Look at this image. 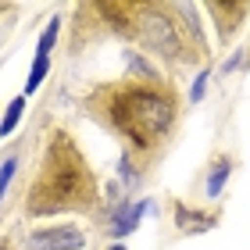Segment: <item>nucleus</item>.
Returning <instances> with one entry per match:
<instances>
[{"label": "nucleus", "mask_w": 250, "mask_h": 250, "mask_svg": "<svg viewBox=\"0 0 250 250\" xmlns=\"http://www.w3.org/2000/svg\"><path fill=\"white\" fill-rule=\"evenodd\" d=\"M107 250H125V243H111V247H107Z\"/></svg>", "instance_id": "17"}, {"label": "nucleus", "mask_w": 250, "mask_h": 250, "mask_svg": "<svg viewBox=\"0 0 250 250\" xmlns=\"http://www.w3.org/2000/svg\"><path fill=\"white\" fill-rule=\"evenodd\" d=\"M107 32L140 43L143 54L168 64H200L208 58V40L193 4H93Z\"/></svg>", "instance_id": "3"}, {"label": "nucleus", "mask_w": 250, "mask_h": 250, "mask_svg": "<svg viewBox=\"0 0 250 250\" xmlns=\"http://www.w3.org/2000/svg\"><path fill=\"white\" fill-rule=\"evenodd\" d=\"M18 161H21L18 154H7L4 161H0V204H4L7 189H11V183H15V175H18Z\"/></svg>", "instance_id": "13"}, {"label": "nucleus", "mask_w": 250, "mask_h": 250, "mask_svg": "<svg viewBox=\"0 0 250 250\" xmlns=\"http://www.w3.org/2000/svg\"><path fill=\"white\" fill-rule=\"evenodd\" d=\"M104 208L100 175L93 172L86 150L68 129L54 125L36 157V172L29 179L21 214L25 218H61V214H97Z\"/></svg>", "instance_id": "2"}, {"label": "nucleus", "mask_w": 250, "mask_h": 250, "mask_svg": "<svg viewBox=\"0 0 250 250\" xmlns=\"http://www.w3.org/2000/svg\"><path fill=\"white\" fill-rule=\"evenodd\" d=\"M118 179L125 183V189H136L140 179H143V168L136 165V157L129 150H122V157H118Z\"/></svg>", "instance_id": "10"}, {"label": "nucleus", "mask_w": 250, "mask_h": 250, "mask_svg": "<svg viewBox=\"0 0 250 250\" xmlns=\"http://www.w3.org/2000/svg\"><path fill=\"white\" fill-rule=\"evenodd\" d=\"M0 250H7V247H0Z\"/></svg>", "instance_id": "18"}, {"label": "nucleus", "mask_w": 250, "mask_h": 250, "mask_svg": "<svg viewBox=\"0 0 250 250\" xmlns=\"http://www.w3.org/2000/svg\"><path fill=\"white\" fill-rule=\"evenodd\" d=\"M83 111L104 132L122 140V150L136 157V165L150 168L161 150L172 143V132L183 118V97L179 86L168 79L157 83H136V79H111L97 83L83 93Z\"/></svg>", "instance_id": "1"}, {"label": "nucleus", "mask_w": 250, "mask_h": 250, "mask_svg": "<svg viewBox=\"0 0 250 250\" xmlns=\"http://www.w3.org/2000/svg\"><path fill=\"white\" fill-rule=\"evenodd\" d=\"M208 18L214 21V32H218V43H229L236 36V29L247 21L250 4H240V0H208L204 4Z\"/></svg>", "instance_id": "6"}, {"label": "nucleus", "mask_w": 250, "mask_h": 250, "mask_svg": "<svg viewBox=\"0 0 250 250\" xmlns=\"http://www.w3.org/2000/svg\"><path fill=\"white\" fill-rule=\"evenodd\" d=\"M47 72H50V58L36 54V58H32V68H29V79H25V97L40 93V86H43V79H47Z\"/></svg>", "instance_id": "12"}, {"label": "nucleus", "mask_w": 250, "mask_h": 250, "mask_svg": "<svg viewBox=\"0 0 250 250\" xmlns=\"http://www.w3.org/2000/svg\"><path fill=\"white\" fill-rule=\"evenodd\" d=\"M208 79H211V68H204V72L197 75V83L189 86V104H200V100H204V89H208Z\"/></svg>", "instance_id": "15"}, {"label": "nucleus", "mask_w": 250, "mask_h": 250, "mask_svg": "<svg viewBox=\"0 0 250 250\" xmlns=\"http://www.w3.org/2000/svg\"><path fill=\"white\" fill-rule=\"evenodd\" d=\"M232 168H236V157L232 154H214V161L208 165V183H204V193H208L211 200L222 197V189H225V183H229Z\"/></svg>", "instance_id": "8"}, {"label": "nucleus", "mask_w": 250, "mask_h": 250, "mask_svg": "<svg viewBox=\"0 0 250 250\" xmlns=\"http://www.w3.org/2000/svg\"><path fill=\"white\" fill-rule=\"evenodd\" d=\"M240 61H243V54H240V58H229V61H225V68H222V72H236V68H240Z\"/></svg>", "instance_id": "16"}, {"label": "nucleus", "mask_w": 250, "mask_h": 250, "mask_svg": "<svg viewBox=\"0 0 250 250\" xmlns=\"http://www.w3.org/2000/svg\"><path fill=\"white\" fill-rule=\"evenodd\" d=\"M21 115H25V97H15V100H11V104H7L4 118H0V140H7V136H11V132L18 129Z\"/></svg>", "instance_id": "11"}, {"label": "nucleus", "mask_w": 250, "mask_h": 250, "mask_svg": "<svg viewBox=\"0 0 250 250\" xmlns=\"http://www.w3.org/2000/svg\"><path fill=\"white\" fill-rule=\"evenodd\" d=\"M86 247V232L79 225H43V229H32L25 250H83Z\"/></svg>", "instance_id": "5"}, {"label": "nucleus", "mask_w": 250, "mask_h": 250, "mask_svg": "<svg viewBox=\"0 0 250 250\" xmlns=\"http://www.w3.org/2000/svg\"><path fill=\"white\" fill-rule=\"evenodd\" d=\"M150 208H154V200H129V197H118L115 208H111V214H107L104 232H107L115 243H122L125 236H132L136 229H140L143 214L150 211Z\"/></svg>", "instance_id": "4"}, {"label": "nucleus", "mask_w": 250, "mask_h": 250, "mask_svg": "<svg viewBox=\"0 0 250 250\" xmlns=\"http://www.w3.org/2000/svg\"><path fill=\"white\" fill-rule=\"evenodd\" d=\"M125 79H136V83H157V79H165V75L157 72L154 61H146V54L125 50Z\"/></svg>", "instance_id": "9"}, {"label": "nucleus", "mask_w": 250, "mask_h": 250, "mask_svg": "<svg viewBox=\"0 0 250 250\" xmlns=\"http://www.w3.org/2000/svg\"><path fill=\"white\" fill-rule=\"evenodd\" d=\"M58 36H61V18H50L47 29H43V36H40V43H36V54L50 58V50H54V43H58Z\"/></svg>", "instance_id": "14"}, {"label": "nucleus", "mask_w": 250, "mask_h": 250, "mask_svg": "<svg viewBox=\"0 0 250 250\" xmlns=\"http://www.w3.org/2000/svg\"><path fill=\"white\" fill-rule=\"evenodd\" d=\"M172 214H175V225H179V232H186V236L211 232V229H214V222H218V214L197 211V208H189V204H183V200H175V204H172Z\"/></svg>", "instance_id": "7"}]
</instances>
